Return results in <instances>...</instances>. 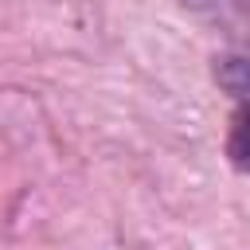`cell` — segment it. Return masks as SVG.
<instances>
[{
    "label": "cell",
    "instance_id": "1",
    "mask_svg": "<svg viewBox=\"0 0 250 250\" xmlns=\"http://www.w3.org/2000/svg\"><path fill=\"white\" fill-rule=\"evenodd\" d=\"M219 82L234 98V117H230V137H227V156L234 168L250 172V59H223L219 62Z\"/></svg>",
    "mask_w": 250,
    "mask_h": 250
},
{
    "label": "cell",
    "instance_id": "2",
    "mask_svg": "<svg viewBox=\"0 0 250 250\" xmlns=\"http://www.w3.org/2000/svg\"><path fill=\"white\" fill-rule=\"evenodd\" d=\"M184 4L195 8V12H207V16L223 20V23H230L250 43V0H184Z\"/></svg>",
    "mask_w": 250,
    "mask_h": 250
}]
</instances>
